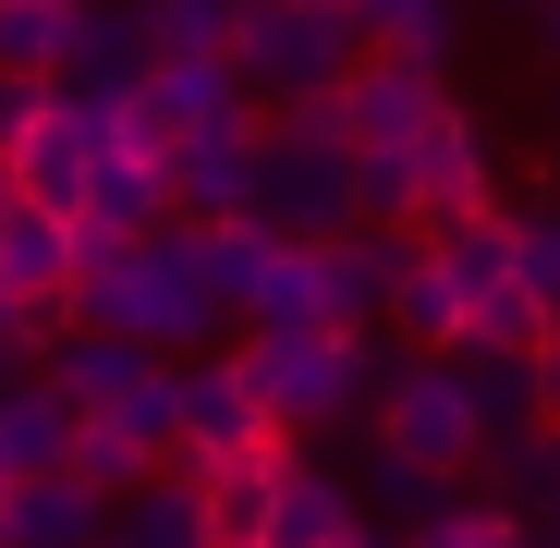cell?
Wrapping results in <instances>:
<instances>
[{"mask_svg":"<svg viewBox=\"0 0 560 548\" xmlns=\"http://www.w3.org/2000/svg\"><path fill=\"white\" fill-rule=\"evenodd\" d=\"M378 329H390L402 353H451V341H463V293H451V268L427 256V232H402V256H390V305H378Z\"/></svg>","mask_w":560,"mask_h":548,"instance_id":"12","label":"cell"},{"mask_svg":"<svg viewBox=\"0 0 560 548\" xmlns=\"http://www.w3.org/2000/svg\"><path fill=\"white\" fill-rule=\"evenodd\" d=\"M524 25H536V61L560 73V0H524Z\"/></svg>","mask_w":560,"mask_h":548,"instance_id":"34","label":"cell"},{"mask_svg":"<svg viewBox=\"0 0 560 548\" xmlns=\"http://www.w3.org/2000/svg\"><path fill=\"white\" fill-rule=\"evenodd\" d=\"M280 427H268V403H256V378H244V353H196L183 365V451L171 464L183 476H220V464H244V451H268Z\"/></svg>","mask_w":560,"mask_h":548,"instance_id":"6","label":"cell"},{"mask_svg":"<svg viewBox=\"0 0 560 548\" xmlns=\"http://www.w3.org/2000/svg\"><path fill=\"white\" fill-rule=\"evenodd\" d=\"M73 13H85V0H0V73H49V85H61Z\"/></svg>","mask_w":560,"mask_h":548,"instance_id":"22","label":"cell"},{"mask_svg":"<svg viewBox=\"0 0 560 548\" xmlns=\"http://www.w3.org/2000/svg\"><path fill=\"white\" fill-rule=\"evenodd\" d=\"M439 98H451L439 61H390V49H365L341 85H317V98H293V110H305V123H329L341 147H415V135L439 123Z\"/></svg>","mask_w":560,"mask_h":548,"instance_id":"5","label":"cell"},{"mask_svg":"<svg viewBox=\"0 0 560 548\" xmlns=\"http://www.w3.org/2000/svg\"><path fill=\"white\" fill-rule=\"evenodd\" d=\"M110 548H220L208 488L183 476V464H159L147 488H122V500H110Z\"/></svg>","mask_w":560,"mask_h":548,"instance_id":"14","label":"cell"},{"mask_svg":"<svg viewBox=\"0 0 560 548\" xmlns=\"http://www.w3.org/2000/svg\"><path fill=\"white\" fill-rule=\"evenodd\" d=\"M451 365H463V390H476V427H488V439L536 427V353H476V341H463Z\"/></svg>","mask_w":560,"mask_h":548,"instance_id":"23","label":"cell"},{"mask_svg":"<svg viewBox=\"0 0 560 548\" xmlns=\"http://www.w3.org/2000/svg\"><path fill=\"white\" fill-rule=\"evenodd\" d=\"M378 329H329V317H293V329H244V378H256V403H268V427L280 439H317V427H341L365 390H378Z\"/></svg>","mask_w":560,"mask_h":548,"instance_id":"1","label":"cell"},{"mask_svg":"<svg viewBox=\"0 0 560 548\" xmlns=\"http://www.w3.org/2000/svg\"><path fill=\"white\" fill-rule=\"evenodd\" d=\"M244 220L280 244H329L353 232V147L305 110H268L256 123V183H244Z\"/></svg>","mask_w":560,"mask_h":548,"instance_id":"3","label":"cell"},{"mask_svg":"<svg viewBox=\"0 0 560 548\" xmlns=\"http://www.w3.org/2000/svg\"><path fill=\"white\" fill-rule=\"evenodd\" d=\"M463 208H500V159H488V123L476 110L439 98V123L415 135V232H439Z\"/></svg>","mask_w":560,"mask_h":548,"instance_id":"8","label":"cell"},{"mask_svg":"<svg viewBox=\"0 0 560 548\" xmlns=\"http://www.w3.org/2000/svg\"><path fill=\"white\" fill-rule=\"evenodd\" d=\"M159 171H171V220H232V208H244V183H256V123L171 135Z\"/></svg>","mask_w":560,"mask_h":548,"instance_id":"11","label":"cell"},{"mask_svg":"<svg viewBox=\"0 0 560 548\" xmlns=\"http://www.w3.org/2000/svg\"><path fill=\"white\" fill-rule=\"evenodd\" d=\"M159 365V341H122V329H61L49 341V390L73 403V415H110L135 378Z\"/></svg>","mask_w":560,"mask_h":548,"instance_id":"16","label":"cell"},{"mask_svg":"<svg viewBox=\"0 0 560 548\" xmlns=\"http://www.w3.org/2000/svg\"><path fill=\"white\" fill-rule=\"evenodd\" d=\"M135 110H147V147L208 135V123H256L244 73H232L220 49H171V61H147V73H135Z\"/></svg>","mask_w":560,"mask_h":548,"instance_id":"9","label":"cell"},{"mask_svg":"<svg viewBox=\"0 0 560 548\" xmlns=\"http://www.w3.org/2000/svg\"><path fill=\"white\" fill-rule=\"evenodd\" d=\"M427 256L451 268L463 317H476L488 293H512V281H524V244H512V208H463V220H439V232H427Z\"/></svg>","mask_w":560,"mask_h":548,"instance_id":"15","label":"cell"},{"mask_svg":"<svg viewBox=\"0 0 560 548\" xmlns=\"http://www.w3.org/2000/svg\"><path fill=\"white\" fill-rule=\"evenodd\" d=\"M500 451V500H560V427H512V439H488Z\"/></svg>","mask_w":560,"mask_h":548,"instance_id":"29","label":"cell"},{"mask_svg":"<svg viewBox=\"0 0 560 548\" xmlns=\"http://www.w3.org/2000/svg\"><path fill=\"white\" fill-rule=\"evenodd\" d=\"M0 208H13V171H0Z\"/></svg>","mask_w":560,"mask_h":548,"instance_id":"37","label":"cell"},{"mask_svg":"<svg viewBox=\"0 0 560 548\" xmlns=\"http://www.w3.org/2000/svg\"><path fill=\"white\" fill-rule=\"evenodd\" d=\"M390 256H402V232H329L317 244V317L329 329H378V305H390Z\"/></svg>","mask_w":560,"mask_h":548,"instance_id":"13","label":"cell"},{"mask_svg":"<svg viewBox=\"0 0 560 548\" xmlns=\"http://www.w3.org/2000/svg\"><path fill=\"white\" fill-rule=\"evenodd\" d=\"M536 427H560V317H548V341H536Z\"/></svg>","mask_w":560,"mask_h":548,"instance_id":"33","label":"cell"},{"mask_svg":"<svg viewBox=\"0 0 560 548\" xmlns=\"http://www.w3.org/2000/svg\"><path fill=\"white\" fill-rule=\"evenodd\" d=\"M293 317H317V244H268L256 293H244V329H293Z\"/></svg>","mask_w":560,"mask_h":548,"instance_id":"27","label":"cell"},{"mask_svg":"<svg viewBox=\"0 0 560 548\" xmlns=\"http://www.w3.org/2000/svg\"><path fill=\"white\" fill-rule=\"evenodd\" d=\"M353 512H365V500L293 451V464H280V500H268V536H256V548H341V536H353Z\"/></svg>","mask_w":560,"mask_h":548,"instance_id":"17","label":"cell"},{"mask_svg":"<svg viewBox=\"0 0 560 548\" xmlns=\"http://www.w3.org/2000/svg\"><path fill=\"white\" fill-rule=\"evenodd\" d=\"M268 244H280V232H256L244 208H232V220H196V281H208V305H220V317H244V293H256Z\"/></svg>","mask_w":560,"mask_h":548,"instance_id":"21","label":"cell"},{"mask_svg":"<svg viewBox=\"0 0 560 548\" xmlns=\"http://www.w3.org/2000/svg\"><path fill=\"white\" fill-rule=\"evenodd\" d=\"M353 25L390 61H451V0H353Z\"/></svg>","mask_w":560,"mask_h":548,"instance_id":"26","label":"cell"},{"mask_svg":"<svg viewBox=\"0 0 560 548\" xmlns=\"http://www.w3.org/2000/svg\"><path fill=\"white\" fill-rule=\"evenodd\" d=\"M512 244H524V293L560 317V208H524V220H512Z\"/></svg>","mask_w":560,"mask_h":548,"instance_id":"31","label":"cell"},{"mask_svg":"<svg viewBox=\"0 0 560 548\" xmlns=\"http://www.w3.org/2000/svg\"><path fill=\"white\" fill-rule=\"evenodd\" d=\"M463 476H439V464H415V451H390L378 439V476H365V512H378V524H427L439 500H451Z\"/></svg>","mask_w":560,"mask_h":548,"instance_id":"28","label":"cell"},{"mask_svg":"<svg viewBox=\"0 0 560 548\" xmlns=\"http://www.w3.org/2000/svg\"><path fill=\"white\" fill-rule=\"evenodd\" d=\"M402 548H524V500H439L427 524H402Z\"/></svg>","mask_w":560,"mask_h":548,"instance_id":"25","label":"cell"},{"mask_svg":"<svg viewBox=\"0 0 560 548\" xmlns=\"http://www.w3.org/2000/svg\"><path fill=\"white\" fill-rule=\"evenodd\" d=\"M159 49H147V13L135 0H85L73 13V61H61V85H135Z\"/></svg>","mask_w":560,"mask_h":548,"instance_id":"18","label":"cell"},{"mask_svg":"<svg viewBox=\"0 0 560 548\" xmlns=\"http://www.w3.org/2000/svg\"><path fill=\"white\" fill-rule=\"evenodd\" d=\"M98 159H110V135H98V110H85V85H49L37 135H25L13 159H0V171H13V196H25V208L85 220V183H98Z\"/></svg>","mask_w":560,"mask_h":548,"instance_id":"7","label":"cell"},{"mask_svg":"<svg viewBox=\"0 0 560 548\" xmlns=\"http://www.w3.org/2000/svg\"><path fill=\"white\" fill-rule=\"evenodd\" d=\"M85 220H98V232H159V220H171V171H159V147H110L98 183H85Z\"/></svg>","mask_w":560,"mask_h":548,"instance_id":"19","label":"cell"},{"mask_svg":"<svg viewBox=\"0 0 560 548\" xmlns=\"http://www.w3.org/2000/svg\"><path fill=\"white\" fill-rule=\"evenodd\" d=\"M524 548H560V500H536V512H524Z\"/></svg>","mask_w":560,"mask_h":548,"instance_id":"35","label":"cell"},{"mask_svg":"<svg viewBox=\"0 0 560 548\" xmlns=\"http://www.w3.org/2000/svg\"><path fill=\"white\" fill-rule=\"evenodd\" d=\"M0 281L13 293H73V220H49V208H0Z\"/></svg>","mask_w":560,"mask_h":548,"instance_id":"20","label":"cell"},{"mask_svg":"<svg viewBox=\"0 0 560 548\" xmlns=\"http://www.w3.org/2000/svg\"><path fill=\"white\" fill-rule=\"evenodd\" d=\"M147 13V49L171 61V49H220L232 37V0H135Z\"/></svg>","mask_w":560,"mask_h":548,"instance_id":"30","label":"cell"},{"mask_svg":"<svg viewBox=\"0 0 560 548\" xmlns=\"http://www.w3.org/2000/svg\"><path fill=\"white\" fill-rule=\"evenodd\" d=\"M220 61L244 73L256 110H293V98H317V85H341L365 61V25H353V0H232Z\"/></svg>","mask_w":560,"mask_h":548,"instance_id":"2","label":"cell"},{"mask_svg":"<svg viewBox=\"0 0 560 548\" xmlns=\"http://www.w3.org/2000/svg\"><path fill=\"white\" fill-rule=\"evenodd\" d=\"M61 464L98 488V500H122V488H147V476H159V451H147L135 427H110V415H73V451H61Z\"/></svg>","mask_w":560,"mask_h":548,"instance_id":"24","label":"cell"},{"mask_svg":"<svg viewBox=\"0 0 560 548\" xmlns=\"http://www.w3.org/2000/svg\"><path fill=\"white\" fill-rule=\"evenodd\" d=\"M365 415H378L390 451H415V464H439V476L488 464L476 390H463V365H451V353H390V365H378V390H365Z\"/></svg>","mask_w":560,"mask_h":548,"instance_id":"4","label":"cell"},{"mask_svg":"<svg viewBox=\"0 0 560 548\" xmlns=\"http://www.w3.org/2000/svg\"><path fill=\"white\" fill-rule=\"evenodd\" d=\"M341 548H402V536H390L378 512H353V536H341Z\"/></svg>","mask_w":560,"mask_h":548,"instance_id":"36","label":"cell"},{"mask_svg":"<svg viewBox=\"0 0 560 548\" xmlns=\"http://www.w3.org/2000/svg\"><path fill=\"white\" fill-rule=\"evenodd\" d=\"M37 110H49V73H0V159L37 135Z\"/></svg>","mask_w":560,"mask_h":548,"instance_id":"32","label":"cell"},{"mask_svg":"<svg viewBox=\"0 0 560 548\" xmlns=\"http://www.w3.org/2000/svg\"><path fill=\"white\" fill-rule=\"evenodd\" d=\"M0 548H110V500L85 488L73 464L13 476V488H0Z\"/></svg>","mask_w":560,"mask_h":548,"instance_id":"10","label":"cell"}]
</instances>
